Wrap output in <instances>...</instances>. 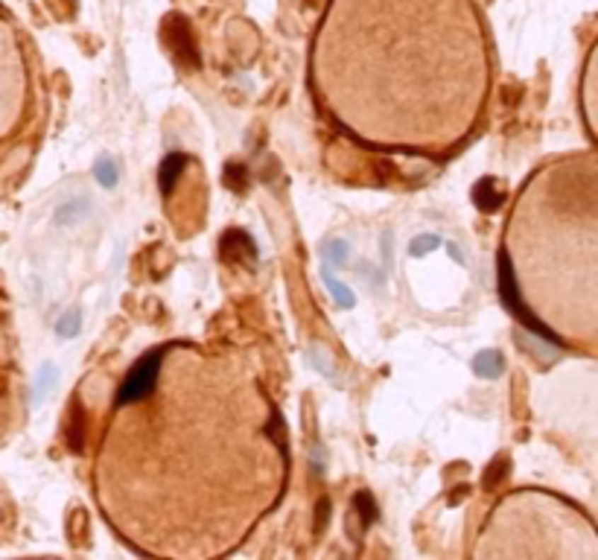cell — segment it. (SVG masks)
Instances as JSON below:
<instances>
[{"mask_svg": "<svg viewBox=\"0 0 598 560\" xmlns=\"http://www.w3.org/2000/svg\"><path fill=\"white\" fill-rule=\"evenodd\" d=\"M56 333H59L62 338H74V336L79 333V309L64 312L62 319H59V324H56Z\"/></svg>", "mask_w": 598, "mask_h": 560, "instance_id": "8", "label": "cell"}, {"mask_svg": "<svg viewBox=\"0 0 598 560\" xmlns=\"http://www.w3.org/2000/svg\"><path fill=\"white\" fill-rule=\"evenodd\" d=\"M438 242H441L438 236H420V239H415V242H412V254L418 257V254H423V251H429V248H435Z\"/></svg>", "mask_w": 598, "mask_h": 560, "instance_id": "13", "label": "cell"}, {"mask_svg": "<svg viewBox=\"0 0 598 560\" xmlns=\"http://www.w3.org/2000/svg\"><path fill=\"white\" fill-rule=\"evenodd\" d=\"M502 199H505V196L493 187V178H482L476 184V190H473V202L482 210H496L502 205Z\"/></svg>", "mask_w": 598, "mask_h": 560, "instance_id": "3", "label": "cell"}, {"mask_svg": "<svg viewBox=\"0 0 598 560\" xmlns=\"http://www.w3.org/2000/svg\"><path fill=\"white\" fill-rule=\"evenodd\" d=\"M97 178H100V184H103V187H114V184H117V169H114V164H111V161H105V158H103V161L97 164Z\"/></svg>", "mask_w": 598, "mask_h": 560, "instance_id": "11", "label": "cell"}, {"mask_svg": "<svg viewBox=\"0 0 598 560\" xmlns=\"http://www.w3.org/2000/svg\"><path fill=\"white\" fill-rule=\"evenodd\" d=\"M85 213H88V202H85V199H70L67 205L59 207L56 222H59V225H74L76 219H82Z\"/></svg>", "mask_w": 598, "mask_h": 560, "instance_id": "6", "label": "cell"}, {"mask_svg": "<svg viewBox=\"0 0 598 560\" xmlns=\"http://www.w3.org/2000/svg\"><path fill=\"white\" fill-rule=\"evenodd\" d=\"M228 178L234 184V190H243V173H239V166H228Z\"/></svg>", "mask_w": 598, "mask_h": 560, "instance_id": "14", "label": "cell"}, {"mask_svg": "<svg viewBox=\"0 0 598 560\" xmlns=\"http://www.w3.org/2000/svg\"><path fill=\"white\" fill-rule=\"evenodd\" d=\"M184 155H170L163 164H161V190L163 193H170L173 190V184H176V178L181 176V169H184Z\"/></svg>", "mask_w": 598, "mask_h": 560, "instance_id": "5", "label": "cell"}, {"mask_svg": "<svg viewBox=\"0 0 598 560\" xmlns=\"http://www.w3.org/2000/svg\"><path fill=\"white\" fill-rule=\"evenodd\" d=\"M473 368L478 377H499L502 374V356L496 350H482L473 359Z\"/></svg>", "mask_w": 598, "mask_h": 560, "instance_id": "4", "label": "cell"}, {"mask_svg": "<svg viewBox=\"0 0 598 560\" xmlns=\"http://www.w3.org/2000/svg\"><path fill=\"white\" fill-rule=\"evenodd\" d=\"M353 508H356L359 520H362V528H368V525L374 522V517H376V508H374L371 493H356V496H353Z\"/></svg>", "mask_w": 598, "mask_h": 560, "instance_id": "7", "label": "cell"}, {"mask_svg": "<svg viewBox=\"0 0 598 560\" xmlns=\"http://www.w3.org/2000/svg\"><path fill=\"white\" fill-rule=\"evenodd\" d=\"M56 382V365H44V371L38 377V385H35V400H44V394L53 388Z\"/></svg>", "mask_w": 598, "mask_h": 560, "instance_id": "9", "label": "cell"}, {"mask_svg": "<svg viewBox=\"0 0 598 560\" xmlns=\"http://www.w3.org/2000/svg\"><path fill=\"white\" fill-rule=\"evenodd\" d=\"M222 257H228V260H236V257H254L251 239H248L243 231H231V234L222 239Z\"/></svg>", "mask_w": 598, "mask_h": 560, "instance_id": "2", "label": "cell"}, {"mask_svg": "<svg viewBox=\"0 0 598 560\" xmlns=\"http://www.w3.org/2000/svg\"><path fill=\"white\" fill-rule=\"evenodd\" d=\"M386 82L347 129L376 146L441 152L485 108L490 41L476 0H327L313 41L316 85L353 73Z\"/></svg>", "mask_w": 598, "mask_h": 560, "instance_id": "1", "label": "cell"}, {"mask_svg": "<svg viewBox=\"0 0 598 560\" xmlns=\"http://www.w3.org/2000/svg\"><path fill=\"white\" fill-rule=\"evenodd\" d=\"M327 286L333 289V295H336V301H339L342 307H350V304H353V295H350V292H347L345 286H336V280H333L330 275H327Z\"/></svg>", "mask_w": 598, "mask_h": 560, "instance_id": "12", "label": "cell"}, {"mask_svg": "<svg viewBox=\"0 0 598 560\" xmlns=\"http://www.w3.org/2000/svg\"><path fill=\"white\" fill-rule=\"evenodd\" d=\"M324 254H327V260H330L333 265H342V263H345V254H347V242H342V239H330V242H324Z\"/></svg>", "mask_w": 598, "mask_h": 560, "instance_id": "10", "label": "cell"}]
</instances>
